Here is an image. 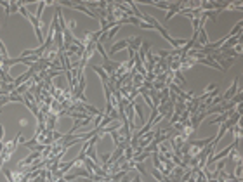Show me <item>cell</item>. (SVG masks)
Listing matches in <instances>:
<instances>
[{
    "instance_id": "obj_14",
    "label": "cell",
    "mask_w": 243,
    "mask_h": 182,
    "mask_svg": "<svg viewBox=\"0 0 243 182\" xmlns=\"http://www.w3.org/2000/svg\"><path fill=\"white\" fill-rule=\"evenodd\" d=\"M233 132V134L236 135V137H241V134H243V130H241V127L240 125H236V127H231V128H229Z\"/></svg>"
},
{
    "instance_id": "obj_10",
    "label": "cell",
    "mask_w": 243,
    "mask_h": 182,
    "mask_svg": "<svg viewBox=\"0 0 243 182\" xmlns=\"http://www.w3.org/2000/svg\"><path fill=\"white\" fill-rule=\"evenodd\" d=\"M104 118V113H97L96 115V118H94V123H92V128H97V127H99V123H101V120Z\"/></svg>"
},
{
    "instance_id": "obj_13",
    "label": "cell",
    "mask_w": 243,
    "mask_h": 182,
    "mask_svg": "<svg viewBox=\"0 0 243 182\" xmlns=\"http://www.w3.org/2000/svg\"><path fill=\"white\" fill-rule=\"evenodd\" d=\"M151 175H153V177H155V179H156V180H158V182H161V180H163V179H165V177H163V175H161V174H160V170H156V168H153V170H151Z\"/></svg>"
},
{
    "instance_id": "obj_23",
    "label": "cell",
    "mask_w": 243,
    "mask_h": 182,
    "mask_svg": "<svg viewBox=\"0 0 243 182\" xmlns=\"http://www.w3.org/2000/svg\"><path fill=\"white\" fill-rule=\"evenodd\" d=\"M54 182H66V179H64V177H61V179H57V180H54Z\"/></svg>"
},
{
    "instance_id": "obj_21",
    "label": "cell",
    "mask_w": 243,
    "mask_h": 182,
    "mask_svg": "<svg viewBox=\"0 0 243 182\" xmlns=\"http://www.w3.org/2000/svg\"><path fill=\"white\" fill-rule=\"evenodd\" d=\"M52 137H54V142H56V141H59V139L63 137V134H61V132H56V130H54V132H52Z\"/></svg>"
},
{
    "instance_id": "obj_18",
    "label": "cell",
    "mask_w": 243,
    "mask_h": 182,
    "mask_svg": "<svg viewBox=\"0 0 243 182\" xmlns=\"http://www.w3.org/2000/svg\"><path fill=\"white\" fill-rule=\"evenodd\" d=\"M61 75V71H56V70H47V76L50 78V80H52L54 76H59Z\"/></svg>"
},
{
    "instance_id": "obj_7",
    "label": "cell",
    "mask_w": 243,
    "mask_h": 182,
    "mask_svg": "<svg viewBox=\"0 0 243 182\" xmlns=\"http://www.w3.org/2000/svg\"><path fill=\"white\" fill-rule=\"evenodd\" d=\"M124 158H125L127 161H130L132 158H134V148L127 146V148H125V151H124Z\"/></svg>"
},
{
    "instance_id": "obj_8",
    "label": "cell",
    "mask_w": 243,
    "mask_h": 182,
    "mask_svg": "<svg viewBox=\"0 0 243 182\" xmlns=\"http://www.w3.org/2000/svg\"><path fill=\"white\" fill-rule=\"evenodd\" d=\"M120 28H122V26H120V24H116V26H113V28L108 31V33H106V38H108V42L111 40V38L115 37L116 33H118V31H120Z\"/></svg>"
},
{
    "instance_id": "obj_20",
    "label": "cell",
    "mask_w": 243,
    "mask_h": 182,
    "mask_svg": "<svg viewBox=\"0 0 243 182\" xmlns=\"http://www.w3.org/2000/svg\"><path fill=\"white\" fill-rule=\"evenodd\" d=\"M217 87V83H209V85L205 87V94H209V92H212L214 89Z\"/></svg>"
},
{
    "instance_id": "obj_12",
    "label": "cell",
    "mask_w": 243,
    "mask_h": 182,
    "mask_svg": "<svg viewBox=\"0 0 243 182\" xmlns=\"http://www.w3.org/2000/svg\"><path fill=\"white\" fill-rule=\"evenodd\" d=\"M9 99H11V102H23V96H18L16 92H11L9 94Z\"/></svg>"
},
{
    "instance_id": "obj_16",
    "label": "cell",
    "mask_w": 243,
    "mask_h": 182,
    "mask_svg": "<svg viewBox=\"0 0 243 182\" xmlns=\"http://www.w3.org/2000/svg\"><path fill=\"white\" fill-rule=\"evenodd\" d=\"M134 170H137L141 175H148V174H146V170H144V165H142V163H135Z\"/></svg>"
},
{
    "instance_id": "obj_6",
    "label": "cell",
    "mask_w": 243,
    "mask_h": 182,
    "mask_svg": "<svg viewBox=\"0 0 243 182\" xmlns=\"http://www.w3.org/2000/svg\"><path fill=\"white\" fill-rule=\"evenodd\" d=\"M45 5H47V2H40L38 4V7H37V12H35V18L38 19V21H42V12H44V9H45Z\"/></svg>"
},
{
    "instance_id": "obj_2",
    "label": "cell",
    "mask_w": 243,
    "mask_h": 182,
    "mask_svg": "<svg viewBox=\"0 0 243 182\" xmlns=\"http://www.w3.org/2000/svg\"><path fill=\"white\" fill-rule=\"evenodd\" d=\"M212 141H214V137H207V139H194V141H188V142H189V146H191V148H196V149H200V151H202V148L209 146Z\"/></svg>"
},
{
    "instance_id": "obj_15",
    "label": "cell",
    "mask_w": 243,
    "mask_h": 182,
    "mask_svg": "<svg viewBox=\"0 0 243 182\" xmlns=\"http://www.w3.org/2000/svg\"><path fill=\"white\" fill-rule=\"evenodd\" d=\"M11 4V14H14V12L19 11V5H21V2H9Z\"/></svg>"
},
{
    "instance_id": "obj_17",
    "label": "cell",
    "mask_w": 243,
    "mask_h": 182,
    "mask_svg": "<svg viewBox=\"0 0 243 182\" xmlns=\"http://www.w3.org/2000/svg\"><path fill=\"white\" fill-rule=\"evenodd\" d=\"M176 14H177V11H174V9H170V11H167V14H165V21H170V19H172Z\"/></svg>"
},
{
    "instance_id": "obj_11",
    "label": "cell",
    "mask_w": 243,
    "mask_h": 182,
    "mask_svg": "<svg viewBox=\"0 0 243 182\" xmlns=\"http://www.w3.org/2000/svg\"><path fill=\"white\" fill-rule=\"evenodd\" d=\"M83 108H85V111H89L90 115H94V116H96L97 113H101L97 108H94V106H90V104H87V102H83Z\"/></svg>"
},
{
    "instance_id": "obj_4",
    "label": "cell",
    "mask_w": 243,
    "mask_h": 182,
    "mask_svg": "<svg viewBox=\"0 0 243 182\" xmlns=\"http://www.w3.org/2000/svg\"><path fill=\"white\" fill-rule=\"evenodd\" d=\"M90 68H92V70L96 71V73L99 75V76H101V80H103V85H106V83L109 82V76H108V75H106V71L103 70L101 66H97V64H90Z\"/></svg>"
},
{
    "instance_id": "obj_5",
    "label": "cell",
    "mask_w": 243,
    "mask_h": 182,
    "mask_svg": "<svg viewBox=\"0 0 243 182\" xmlns=\"http://www.w3.org/2000/svg\"><path fill=\"white\" fill-rule=\"evenodd\" d=\"M85 156L89 158V160H92L94 163H97V151H96V146H89V149H87V153H85Z\"/></svg>"
},
{
    "instance_id": "obj_24",
    "label": "cell",
    "mask_w": 243,
    "mask_h": 182,
    "mask_svg": "<svg viewBox=\"0 0 243 182\" xmlns=\"http://www.w3.org/2000/svg\"><path fill=\"white\" fill-rule=\"evenodd\" d=\"M66 182H75V180H66Z\"/></svg>"
},
{
    "instance_id": "obj_22",
    "label": "cell",
    "mask_w": 243,
    "mask_h": 182,
    "mask_svg": "<svg viewBox=\"0 0 243 182\" xmlns=\"http://www.w3.org/2000/svg\"><path fill=\"white\" fill-rule=\"evenodd\" d=\"M2 139H4V127L0 125V141H2Z\"/></svg>"
},
{
    "instance_id": "obj_19",
    "label": "cell",
    "mask_w": 243,
    "mask_h": 182,
    "mask_svg": "<svg viewBox=\"0 0 243 182\" xmlns=\"http://www.w3.org/2000/svg\"><path fill=\"white\" fill-rule=\"evenodd\" d=\"M109 156H111V154H109V153H103V154H99V160L103 161V165H104V163H108Z\"/></svg>"
},
{
    "instance_id": "obj_1",
    "label": "cell",
    "mask_w": 243,
    "mask_h": 182,
    "mask_svg": "<svg viewBox=\"0 0 243 182\" xmlns=\"http://www.w3.org/2000/svg\"><path fill=\"white\" fill-rule=\"evenodd\" d=\"M240 78H241V76H235V80H233L231 87L228 89V92H226L224 96H221L222 102H228V101H229V99H231V97L236 94V90H238V85H240Z\"/></svg>"
},
{
    "instance_id": "obj_9",
    "label": "cell",
    "mask_w": 243,
    "mask_h": 182,
    "mask_svg": "<svg viewBox=\"0 0 243 182\" xmlns=\"http://www.w3.org/2000/svg\"><path fill=\"white\" fill-rule=\"evenodd\" d=\"M0 5L5 9V16H7V19L11 18V4H9L7 0H0Z\"/></svg>"
},
{
    "instance_id": "obj_3",
    "label": "cell",
    "mask_w": 243,
    "mask_h": 182,
    "mask_svg": "<svg viewBox=\"0 0 243 182\" xmlns=\"http://www.w3.org/2000/svg\"><path fill=\"white\" fill-rule=\"evenodd\" d=\"M129 47V38H124V40L116 42L115 45H113L111 49H109V56H113V54H116L118 50H122V49H127Z\"/></svg>"
}]
</instances>
